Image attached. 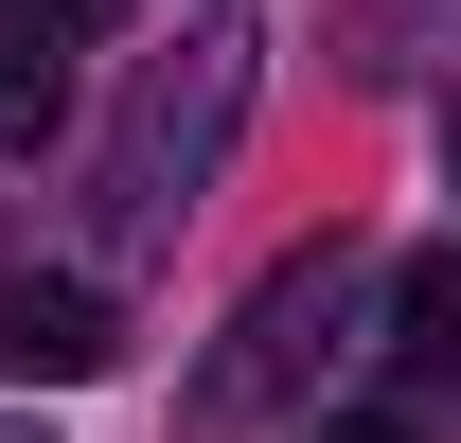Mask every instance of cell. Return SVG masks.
I'll list each match as a JSON object with an SVG mask.
<instances>
[{"label": "cell", "mask_w": 461, "mask_h": 443, "mask_svg": "<svg viewBox=\"0 0 461 443\" xmlns=\"http://www.w3.org/2000/svg\"><path fill=\"white\" fill-rule=\"evenodd\" d=\"M338 302H355V249H302V267H267V284H249V320L213 337V373H195V408H177V426H195V443H249L302 373H320Z\"/></svg>", "instance_id": "cell-2"}, {"label": "cell", "mask_w": 461, "mask_h": 443, "mask_svg": "<svg viewBox=\"0 0 461 443\" xmlns=\"http://www.w3.org/2000/svg\"><path fill=\"white\" fill-rule=\"evenodd\" d=\"M107 355H124L107 284H0V373H18V390H89Z\"/></svg>", "instance_id": "cell-3"}, {"label": "cell", "mask_w": 461, "mask_h": 443, "mask_svg": "<svg viewBox=\"0 0 461 443\" xmlns=\"http://www.w3.org/2000/svg\"><path fill=\"white\" fill-rule=\"evenodd\" d=\"M230 124H249V36H177L107 124V249H160L195 213V177L230 160Z\"/></svg>", "instance_id": "cell-1"}, {"label": "cell", "mask_w": 461, "mask_h": 443, "mask_svg": "<svg viewBox=\"0 0 461 443\" xmlns=\"http://www.w3.org/2000/svg\"><path fill=\"white\" fill-rule=\"evenodd\" d=\"M36 18H71V36H107V0H36Z\"/></svg>", "instance_id": "cell-7"}, {"label": "cell", "mask_w": 461, "mask_h": 443, "mask_svg": "<svg viewBox=\"0 0 461 443\" xmlns=\"http://www.w3.org/2000/svg\"><path fill=\"white\" fill-rule=\"evenodd\" d=\"M391 373L408 390H461V249H408L391 267Z\"/></svg>", "instance_id": "cell-5"}, {"label": "cell", "mask_w": 461, "mask_h": 443, "mask_svg": "<svg viewBox=\"0 0 461 443\" xmlns=\"http://www.w3.org/2000/svg\"><path fill=\"white\" fill-rule=\"evenodd\" d=\"M0 443H36V426H0Z\"/></svg>", "instance_id": "cell-8"}, {"label": "cell", "mask_w": 461, "mask_h": 443, "mask_svg": "<svg viewBox=\"0 0 461 443\" xmlns=\"http://www.w3.org/2000/svg\"><path fill=\"white\" fill-rule=\"evenodd\" d=\"M54 124H71V18L0 0V160H36Z\"/></svg>", "instance_id": "cell-4"}, {"label": "cell", "mask_w": 461, "mask_h": 443, "mask_svg": "<svg viewBox=\"0 0 461 443\" xmlns=\"http://www.w3.org/2000/svg\"><path fill=\"white\" fill-rule=\"evenodd\" d=\"M302 443H408V426H391V408H355V426H302Z\"/></svg>", "instance_id": "cell-6"}]
</instances>
